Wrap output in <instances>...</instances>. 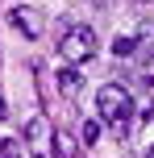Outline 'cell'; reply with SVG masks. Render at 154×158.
<instances>
[{
    "instance_id": "obj_1",
    "label": "cell",
    "mask_w": 154,
    "mask_h": 158,
    "mask_svg": "<svg viewBox=\"0 0 154 158\" xmlns=\"http://www.w3.org/2000/svg\"><path fill=\"white\" fill-rule=\"evenodd\" d=\"M96 112H100V121H108V125H125V121L133 117V96H129V87L104 83V87L96 92Z\"/></svg>"
},
{
    "instance_id": "obj_9",
    "label": "cell",
    "mask_w": 154,
    "mask_h": 158,
    "mask_svg": "<svg viewBox=\"0 0 154 158\" xmlns=\"http://www.w3.org/2000/svg\"><path fill=\"white\" fill-rule=\"evenodd\" d=\"M133 38H138V46H154V25H150V21H142Z\"/></svg>"
},
{
    "instance_id": "obj_12",
    "label": "cell",
    "mask_w": 154,
    "mask_h": 158,
    "mask_svg": "<svg viewBox=\"0 0 154 158\" xmlns=\"http://www.w3.org/2000/svg\"><path fill=\"white\" fill-rule=\"evenodd\" d=\"M146 158H154V146H150V150H146Z\"/></svg>"
},
{
    "instance_id": "obj_10",
    "label": "cell",
    "mask_w": 154,
    "mask_h": 158,
    "mask_svg": "<svg viewBox=\"0 0 154 158\" xmlns=\"http://www.w3.org/2000/svg\"><path fill=\"white\" fill-rule=\"evenodd\" d=\"M0 158H21V146L17 142H0Z\"/></svg>"
},
{
    "instance_id": "obj_8",
    "label": "cell",
    "mask_w": 154,
    "mask_h": 158,
    "mask_svg": "<svg viewBox=\"0 0 154 158\" xmlns=\"http://www.w3.org/2000/svg\"><path fill=\"white\" fill-rule=\"evenodd\" d=\"M25 137H29V142H42V137H46V121L33 117V121H29V129H25Z\"/></svg>"
},
{
    "instance_id": "obj_4",
    "label": "cell",
    "mask_w": 154,
    "mask_h": 158,
    "mask_svg": "<svg viewBox=\"0 0 154 158\" xmlns=\"http://www.w3.org/2000/svg\"><path fill=\"white\" fill-rule=\"evenodd\" d=\"M54 87H58V96L75 100V96H79V87H83V79H79V71H75V67H63V71L54 75Z\"/></svg>"
},
{
    "instance_id": "obj_5",
    "label": "cell",
    "mask_w": 154,
    "mask_h": 158,
    "mask_svg": "<svg viewBox=\"0 0 154 158\" xmlns=\"http://www.w3.org/2000/svg\"><path fill=\"white\" fill-rule=\"evenodd\" d=\"M75 137L71 133H54V158H75Z\"/></svg>"
},
{
    "instance_id": "obj_11",
    "label": "cell",
    "mask_w": 154,
    "mask_h": 158,
    "mask_svg": "<svg viewBox=\"0 0 154 158\" xmlns=\"http://www.w3.org/2000/svg\"><path fill=\"white\" fill-rule=\"evenodd\" d=\"M8 117V104H4V96H0V121H4Z\"/></svg>"
},
{
    "instance_id": "obj_3",
    "label": "cell",
    "mask_w": 154,
    "mask_h": 158,
    "mask_svg": "<svg viewBox=\"0 0 154 158\" xmlns=\"http://www.w3.org/2000/svg\"><path fill=\"white\" fill-rule=\"evenodd\" d=\"M8 21H13V29H21V38H42V13L29 4H13L8 8Z\"/></svg>"
},
{
    "instance_id": "obj_7",
    "label": "cell",
    "mask_w": 154,
    "mask_h": 158,
    "mask_svg": "<svg viewBox=\"0 0 154 158\" xmlns=\"http://www.w3.org/2000/svg\"><path fill=\"white\" fill-rule=\"evenodd\" d=\"M79 137H83V146H96V137H100V121H83Z\"/></svg>"
},
{
    "instance_id": "obj_13",
    "label": "cell",
    "mask_w": 154,
    "mask_h": 158,
    "mask_svg": "<svg viewBox=\"0 0 154 158\" xmlns=\"http://www.w3.org/2000/svg\"><path fill=\"white\" fill-rule=\"evenodd\" d=\"M38 158H42V154H38Z\"/></svg>"
},
{
    "instance_id": "obj_2",
    "label": "cell",
    "mask_w": 154,
    "mask_h": 158,
    "mask_svg": "<svg viewBox=\"0 0 154 158\" xmlns=\"http://www.w3.org/2000/svg\"><path fill=\"white\" fill-rule=\"evenodd\" d=\"M96 46H100L96 29H92V25H75V29L63 38V46H58V50H63L67 63H88V58L96 54Z\"/></svg>"
},
{
    "instance_id": "obj_6",
    "label": "cell",
    "mask_w": 154,
    "mask_h": 158,
    "mask_svg": "<svg viewBox=\"0 0 154 158\" xmlns=\"http://www.w3.org/2000/svg\"><path fill=\"white\" fill-rule=\"evenodd\" d=\"M113 54L117 58H133L138 54V38H113Z\"/></svg>"
}]
</instances>
